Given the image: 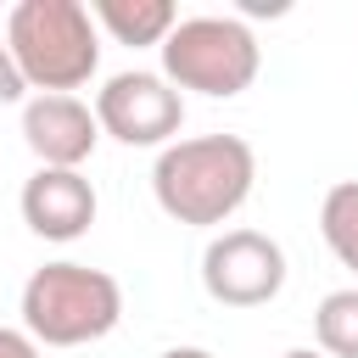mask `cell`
<instances>
[{
  "mask_svg": "<svg viewBox=\"0 0 358 358\" xmlns=\"http://www.w3.org/2000/svg\"><path fill=\"white\" fill-rule=\"evenodd\" d=\"M257 179V151L241 134H190L157 151L151 168V196L173 224H229Z\"/></svg>",
  "mask_w": 358,
  "mask_h": 358,
  "instance_id": "1",
  "label": "cell"
},
{
  "mask_svg": "<svg viewBox=\"0 0 358 358\" xmlns=\"http://www.w3.org/2000/svg\"><path fill=\"white\" fill-rule=\"evenodd\" d=\"M0 34L22 84L39 95H73L101 67V34L84 0H17Z\"/></svg>",
  "mask_w": 358,
  "mask_h": 358,
  "instance_id": "2",
  "label": "cell"
},
{
  "mask_svg": "<svg viewBox=\"0 0 358 358\" xmlns=\"http://www.w3.org/2000/svg\"><path fill=\"white\" fill-rule=\"evenodd\" d=\"M123 319V285L90 263H45L22 280V330L39 347H84L112 336Z\"/></svg>",
  "mask_w": 358,
  "mask_h": 358,
  "instance_id": "3",
  "label": "cell"
},
{
  "mask_svg": "<svg viewBox=\"0 0 358 358\" xmlns=\"http://www.w3.org/2000/svg\"><path fill=\"white\" fill-rule=\"evenodd\" d=\"M257 34L241 17H179V28L162 39V78L173 90L229 101L257 78Z\"/></svg>",
  "mask_w": 358,
  "mask_h": 358,
  "instance_id": "4",
  "label": "cell"
},
{
  "mask_svg": "<svg viewBox=\"0 0 358 358\" xmlns=\"http://www.w3.org/2000/svg\"><path fill=\"white\" fill-rule=\"evenodd\" d=\"M95 123L117 145H173V134L185 123V95L162 73L129 67L95 90Z\"/></svg>",
  "mask_w": 358,
  "mask_h": 358,
  "instance_id": "5",
  "label": "cell"
},
{
  "mask_svg": "<svg viewBox=\"0 0 358 358\" xmlns=\"http://www.w3.org/2000/svg\"><path fill=\"white\" fill-rule=\"evenodd\" d=\"M201 285L224 308H263L285 291V252L263 229H224L201 252Z\"/></svg>",
  "mask_w": 358,
  "mask_h": 358,
  "instance_id": "6",
  "label": "cell"
},
{
  "mask_svg": "<svg viewBox=\"0 0 358 358\" xmlns=\"http://www.w3.org/2000/svg\"><path fill=\"white\" fill-rule=\"evenodd\" d=\"M22 140L39 157V168H84L101 145V123H95V106H84L78 95H28Z\"/></svg>",
  "mask_w": 358,
  "mask_h": 358,
  "instance_id": "7",
  "label": "cell"
},
{
  "mask_svg": "<svg viewBox=\"0 0 358 358\" xmlns=\"http://www.w3.org/2000/svg\"><path fill=\"white\" fill-rule=\"evenodd\" d=\"M22 224L39 235V241H78L90 224H95V185L78 173V168H34L22 179Z\"/></svg>",
  "mask_w": 358,
  "mask_h": 358,
  "instance_id": "8",
  "label": "cell"
},
{
  "mask_svg": "<svg viewBox=\"0 0 358 358\" xmlns=\"http://www.w3.org/2000/svg\"><path fill=\"white\" fill-rule=\"evenodd\" d=\"M90 17L117 45H157V50L179 28V11L168 0H90Z\"/></svg>",
  "mask_w": 358,
  "mask_h": 358,
  "instance_id": "9",
  "label": "cell"
},
{
  "mask_svg": "<svg viewBox=\"0 0 358 358\" xmlns=\"http://www.w3.org/2000/svg\"><path fill=\"white\" fill-rule=\"evenodd\" d=\"M319 235L336 252V263L358 274V179H341V185L324 190V201H319Z\"/></svg>",
  "mask_w": 358,
  "mask_h": 358,
  "instance_id": "10",
  "label": "cell"
},
{
  "mask_svg": "<svg viewBox=\"0 0 358 358\" xmlns=\"http://www.w3.org/2000/svg\"><path fill=\"white\" fill-rule=\"evenodd\" d=\"M313 341L324 358H358V285H341L313 308Z\"/></svg>",
  "mask_w": 358,
  "mask_h": 358,
  "instance_id": "11",
  "label": "cell"
},
{
  "mask_svg": "<svg viewBox=\"0 0 358 358\" xmlns=\"http://www.w3.org/2000/svg\"><path fill=\"white\" fill-rule=\"evenodd\" d=\"M22 95H28V84H22V73H17L11 50H6V34H0V106H11V101H22Z\"/></svg>",
  "mask_w": 358,
  "mask_h": 358,
  "instance_id": "12",
  "label": "cell"
},
{
  "mask_svg": "<svg viewBox=\"0 0 358 358\" xmlns=\"http://www.w3.org/2000/svg\"><path fill=\"white\" fill-rule=\"evenodd\" d=\"M0 358H39V341L17 324H0Z\"/></svg>",
  "mask_w": 358,
  "mask_h": 358,
  "instance_id": "13",
  "label": "cell"
},
{
  "mask_svg": "<svg viewBox=\"0 0 358 358\" xmlns=\"http://www.w3.org/2000/svg\"><path fill=\"white\" fill-rule=\"evenodd\" d=\"M246 17H285V0H241Z\"/></svg>",
  "mask_w": 358,
  "mask_h": 358,
  "instance_id": "14",
  "label": "cell"
},
{
  "mask_svg": "<svg viewBox=\"0 0 358 358\" xmlns=\"http://www.w3.org/2000/svg\"><path fill=\"white\" fill-rule=\"evenodd\" d=\"M157 358H213L207 347H168V352H157Z\"/></svg>",
  "mask_w": 358,
  "mask_h": 358,
  "instance_id": "15",
  "label": "cell"
},
{
  "mask_svg": "<svg viewBox=\"0 0 358 358\" xmlns=\"http://www.w3.org/2000/svg\"><path fill=\"white\" fill-rule=\"evenodd\" d=\"M280 358H324L319 347H291V352H280Z\"/></svg>",
  "mask_w": 358,
  "mask_h": 358,
  "instance_id": "16",
  "label": "cell"
}]
</instances>
